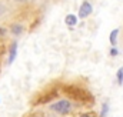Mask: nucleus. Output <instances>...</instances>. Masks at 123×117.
Here are the masks:
<instances>
[{"instance_id":"f257e3e1","label":"nucleus","mask_w":123,"mask_h":117,"mask_svg":"<svg viewBox=\"0 0 123 117\" xmlns=\"http://www.w3.org/2000/svg\"><path fill=\"white\" fill-rule=\"evenodd\" d=\"M49 110L59 116H69L73 111V103L69 99H59L49 103Z\"/></svg>"},{"instance_id":"f03ea898","label":"nucleus","mask_w":123,"mask_h":117,"mask_svg":"<svg viewBox=\"0 0 123 117\" xmlns=\"http://www.w3.org/2000/svg\"><path fill=\"white\" fill-rule=\"evenodd\" d=\"M7 31H9L12 36L19 37V36H22V34L26 31V24L22 23V22H12V23L7 26Z\"/></svg>"},{"instance_id":"7ed1b4c3","label":"nucleus","mask_w":123,"mask_h":117,"mask_svg":"<svg viewBox=\"0 0 123 117\" xmlns=\"http://www.w3.org/2000/svg\"><path fill=\"white\" fill-rule=\"evenodd\" d=\"M13 3L9 1V0H0V22L7 19L10 14H12V10H13Z\"/></svg>"},{"instance_id":"20e7f679","label":"nucleus","mask_w":123,"mask_h":117,"mask_svg":"<svg viewBox=\"0 0 123 117\" xmlns=\"http://www.w3.org/2000/svg\"><path fill=\"white\" fill-rule=\"evenodd\" d=\"M93 12V6L89 0H83L82 4H80V9H79V17L80 19H87Z\"/></svg>"},{"instance_id":"39448f33","label":"nucleus","mask_w":123,"mask_h":117,"mask_svg":"<svg viewBox=\"0 0 123 117\" xmlns=\"http://www.w3.org/2000/svg\"><path fill=\"white\" fill-rule=\"evenodd\" d=\"M117 33H119V29H115L112 33H110V44L113 47H116V39H117Z\"/></svg>"},{"instance_id":"423d86ee","label":"nucleus","mask_w":123,"mask_h":117,"mask_svg":"<svg viewBox=\"0 0 123 117\" xmlns=\"http://www.w3.org/2000/svg\"><path fill=\"white\" fill-rule=\"evenodd\" d=\"M107 111H109V104H107V103H103V106H102V111H100V117H106Z\"/></svg>"},{"instance_id":"0eeeda50","label":"nucleus","mask_w":123,"mask_h":117,"mask_svg":"<svg viewBox=\"0 0 123 117\" xmlns=\"http://www.w3.org/2000/svg\"><path fill=\"white\" fill-rule=\"evenodd\" d=\"M116 77H117V83H119V84H122V83H123V67H120V69L117 70Z\"/></svg>"},{"instance_id":"6e6552de","label":"nucleus","mask_w":123,"mask_h":117,"mask_svg":"<svg viewBox=\"0 0 123 117\" xmlns=\"http://www.w3.org/2000/svg\"><path fill=\"white\" fill-rule=\"evenodd\" d=\"M66 23H67V24H76V17H74V16L66 17Z\"/></svg>"},{"instance_id":"1a4fd4ad","label":"nucleus","mask_w":123,"mask_h":117,"mask_svg":"<svg viewBox=\"0 0 123 117\" xmlns=\"http://www.w3.org/2000/svg\"><path fill=\"white\" fill-rule=\"evenodd\" d=\"M14 6H22V4H26L29 0H10Z\"/></svg>"},{"instance_id":"9d476101","label":"nucleus","mask_w":123,"mask_h":117,"mask_svg":"<svg viewBox=\"0 0 123 117\" xmlns=\"http://www.w3.org/2000/svg\"><path fill=\"white\" fill-rule=\"evenodd\" d=\"M79 117H94V116H93V113H90V111H86V113L79 114Z\"/></svg>"},{"instance_id":"9b49d317","label":"nucleus","mask_w":123,"mask_h":117,"mask_svg":"<svg viewBox=\"0 0 123 117\" xmlns=\"http://www.w3.org/2000/svg\"><path fill=\"white\" fill-rule=\"evenodd\" d=\"M110 56H117V50H116V47H112V49H110Z\"/></svg>"},{"instance_id":"f8f14e48","label":"nucleus","mask_w":123,"mask_h":117,"mask_svg":"<svg viewBox=\"0 0 123 117\" xmlns=\"http://www.w3.org/2000/svg\"><path fill=\"white\" fill-rule=\"evenodd\" d=\"M29 117H43V114H40V113H36V114H31Z\"/></svg>"}]
</instances>
